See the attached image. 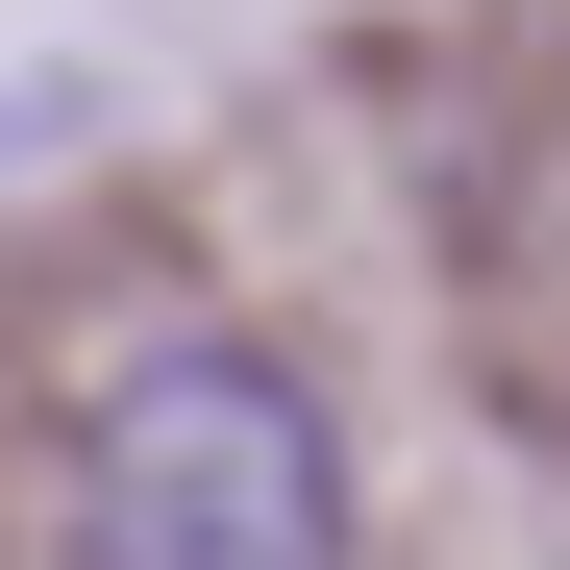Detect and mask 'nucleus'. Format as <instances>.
<instances>
[{"mask_svg":"<svg viewBox=\"0 0 570 570\" xmlns=\"http://www.w3.org/2000/svg\"><path fill=\"white\" fill-rule=\"evenodd\" d=\"M75 570H347V422L273 347H149L75 422Z\"/></svg>","mask_w":570,"mask_h":570,"instance_id":"1","label":"nucleus"}]
</instances>
